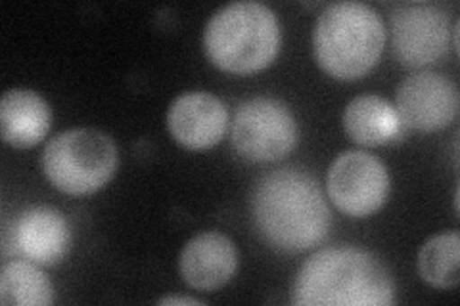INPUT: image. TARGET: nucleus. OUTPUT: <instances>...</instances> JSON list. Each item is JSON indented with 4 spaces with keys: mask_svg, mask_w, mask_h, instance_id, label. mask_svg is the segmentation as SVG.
Returning a JSON list of instances; mask_svg holds the SVG:
<instances>
[{
    "mask_svg": "<svg viewBox=\"0 0 460 306\" xmlns=\"http://www.w3.org/2000/svg\"><path fill=\"white\" fill-rule=\"evenodd\" d=\"M10 245L22 258L39 267H56L71 249V228L58 209L35 205L22 211L13 221Z\"/></svg>",
    "mask_w": 460,
    "mask_h": 306,
    "instance_id": "obj_10",
    "label": "nucleus"
},
{
    "mask_svg": "<svg viewBox=\"0 0 460 306\" xmlns=\"http://www.w3.org/2000/svg\"><path fill=\"white\" fill-rule=\"evenodd\" d=\"M280 40L277 13L253 0L219 8L204 31V48L209 60L234 75H248L270 66L279 56Z\"/></svg>",
    "mask_w": 460,
    "mask_h": 306,
    "instance_id": "obj_4",
    "label": "nucleus"
},
{
    "mask_svg": "<svg viewBox=\"0 0 460 306\" xmlns=\"http://www.w3.org/2000/svg\"><path fill=\"white\" fill-rule=\"evenodd\" d=\"M395 101L402 125L420 133H436L451 125L458 115L456 84L438 71H416L402 79Z\"/></svg>",
    "mask_w": 460,
    "mask_h": 306,
    "instance_id": "obj_9",
    "label": "nucleus"
},
{
    "mask_svg": "<svg viewBox=\"0 0 460 306\" xmlns=\"http://www.w3.org/2000/svg\"><path fill=\"white\" fill-rule=\"evenodd\" d=\"M392 48L397 62L416 69L438 62L451 45V20L429 3L401 4L390 18Z\"/></svg>",
    "mask_w": 460,
    "mask_h": 306,
    "instance_id": "obj_8",
    "label": "nucleus"
},
{
    "mask_svg": "<svg viewBox=\"0 0 460 306\" xmlns=\"http://www.w3.org/2000/svg\"><path fill=\"white\" fill-rule=\"evenodd\" d=\"M118 148L96 128H69L56 135L42 152L47 179L69 196H89L102 189L118 170Z\"/></svg>",
    "mask_w": 460,
    "mask_h": 306,
    "instance_id": "obj_5",
    "label": "nucleus"
},
{
    "mask_svg": "<svg viewBox=\"0 0 460 306\" xmlns=\"http://www.w3.org/2000/svg\"><path fill=\"white\" fill-rule=\"evenodd\" d=\"M238 268V251L234 241L223 232L209 230L194 236L179 258L182 280L192 289L211 291L221 289L233 280Z\"/></svg>",
    "mask_w": 460,
    "mask_h": 306,
    "instance_id": "obj_12",
    "label": "nucleus"
},
{
    "mask_svg": "<svg viewBox=\"0 0 460 306\" xmlns=\"http://www.w3.org/2000/svg\"><path fill=\"white\" fill-rule=\"evenodd\" d=\"M390 172L367 152H343L326 174V189L334 205L348 216L365 218L384 207L390 196Z\"/></svg>",
    "mask_w": 460,
    "mask_h": 306,
    "instance_id": "obj_7",
    "label": "nucleus"
},
{
    "mask_svg": "<svg viewBox=\"0 0 460 306\" xmlns=\"http://www.w3.org/2000/svg\"><path fill=\"white\" fill-rule=\"evenodd\" d=\"M167 128L182 148L192 152L209 150L226 133L228 109L217 96L209 92H184L169 106Z\"/></svg>",
    "mask_w": 460,
    "mask_h": 306,
    "instance_id": "obj_11",
    "label": "nucleus"
},
{
    "mask_svg": "<svg viewBox=\"0 0 460 306\" xmlns=\"http://www.w3.org/2000/svg\"><path fill=\"white\" fill-rule=\"evenodd\" d=\"M385 47V27L378 12L365 3L341 0L316 18L313 50L319 66L340 81L367 75Z\"/></svg>",
    "mask_w": 460,
    "mask_h": 306,
    "instance_id": "obj_3",
    "label": "nucleus"
},
{
    "mask_svg": "<svg viewBox=\"0 0 460 306\" xmlns=\"http://www.w3.org/2000/svg\"><path fill=\"white\" fill-rule=\"evenodd\" d=\"M52 123L49 101L29 89H10L0 100V135L12 148H33Z\"/></svg>",
    "mask_w": 460,
    "mask_h": 306,
    "instance_id": "obj_13",
    "label": "nucleus"
},
{
    "mask_svg": "<svg viewBox=\"0 0 460 306\" xmlns=\"http://www.w3.org/2000/svg\"><path fill=\"white\" fill-rule=\"evenodd\" d=\"M252 221L261 240L282 253H304L324 241L332 214L311 172L284 167L265 172L252 189Z\"/></svg>",
    "mask_w": 460,
    "mask_h": 306,
    "instance_id": "obj_1",
    "label": "nucleus"
},
{
    "mask_svg": "<svg viewBox=\"0 0 460 306\" xmlns=\"http://www.w3.org/2000/svg\"><path fill=\"white\" fill-rule=\"evenodd\" d=\"M395 285L384 262L358 247H326L299 267L292 304L390 306Z\"/></svg>",
    "mask_w": 460,
    "mask_h": 306,
    "instance_id": "obj_2",
    "label": "nucleus"
},
{
    "mask_svg": "<svg viewBox=\"0 0 460 306\" xmlns=\"http://www.w3.org/2000/svg\"><path fill=\"white\" fill-rule=\"evenodd\" d=\"M343 128L348 136L374 148L397 140L402 135V125L395 106L376 94H361L353 98L343 111Z\"/></svg>",
    "mask_w": 460,
    "mask_h": 306,
    "instance_id": "obj_14",
    "label": "nucleus"
},
{
    "mask_svg": "<svg viewBox=\"0 0 460 306\" xmlns=\"http://www.w3.org/2000/svg\"><path fill=\"white\" fill-rule=\"evenodd\" d=\"M460 270V236L458 232H445L429 238L419 253V272L422 280L439 289L458 285Z\"/></svg>",
    "mask_w": 460,
    "mask_h": 306,
    "instance_id": "obj_16",
    "label": "nucleus"
},
{
    "mask_svg": "<svg viewBox=\"0 0 460 306\" xmlns=\"http://www.w3.org/2000/svg\"><path fill=\"white\" fill-rule=\"evenodd\" d=\"M157 304L172 306V304H201V302L196 301V299H190V297H164V299L157 301Z\"/></svg>",
    "mask_w": 460,
    "mask_h": 306,
    "instance_id": "obj_17",
    "label": "nucleus"
},
{
    "mask_svg": "<svg viewBox=\"0 0 460 306\" xmlns=\"http://www.w3.org/2000/svg\"><path fill=\"white\" fill-rule=\"evenodd\" d=\"M299 138L296 115L284 101L259 96L242 101L233 125L230 142L236 153L248 162H277L290 153Z\"/></svg>",
    "mask_w": 460,
    "mask_h": 306,
    "instance_id": "obj_6",
    "label": "nucleus"
},
{
    "mask_svg": "<svg viewBox=\"0 0 460 306\" xmlns=\"http://www.w3.org/2000/svg\"><path fill=\"white\" fill-rule=\"evenodd\" d=\"M0 302L13 306H49L54 289L47 274L31 260H10L0 270Z\"/></svg>",
    "mask_w": 460,
    "mask_h": 306,
    "instance_id": "obj_15",
    "label": "nucleus"
}]
</instances>
